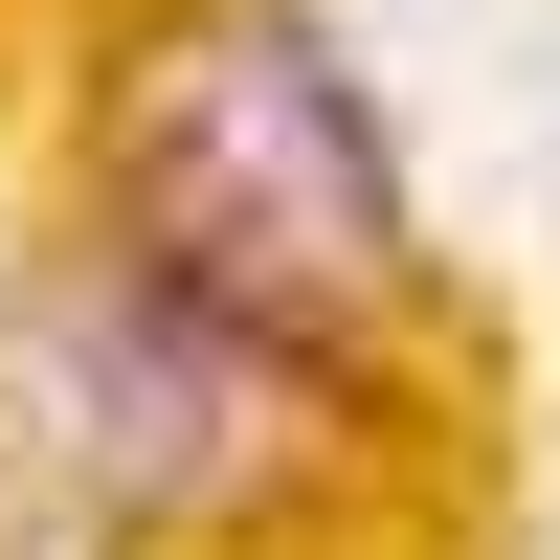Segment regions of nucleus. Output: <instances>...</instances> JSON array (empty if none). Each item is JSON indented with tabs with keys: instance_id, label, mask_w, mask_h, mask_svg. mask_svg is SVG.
Instances as JSON below:
<instances>
[{
	"instance_id": "f257e3e1",
	"label": "nucleus",
	"mask_w": 560,
	"mask_h": 560,
	"mask_svg": "<svg viewBox=\"0 0 560 560\" xmlns=\"http://www.w3.org/2000/svg\"><path fill=\"white\" fill-rule=\"evenodd\" d=\"M90 158H113V247L158 292H202L247 359L337 382L404 337V158L314 0H158L113 45Z\"/></svg>"
},
{
	"instance_id": "f03ea898",
	"label": "nucleus",
	"mask_w": 560,
	"mask_h": 560,
	"mask_svg": "<svg viewBox=\"0 0 560 560\" xmlns=\"http://www.w3.org/2000/svg\"><path fill=\"white\" fill-rule=\"evenodd\" d=\"M23 382H45V427H68V471H90V493L202 516V493L247 471V427L292 404V359H247L202 292H158V269L90 224V247L45 269V314H23Z\"/></svg>"
}]
</instances>
